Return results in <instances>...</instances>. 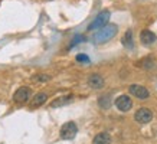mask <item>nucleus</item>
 <instances>
[{
	"instance_id": "1",
	"label": "nucleus",
	"mask_w": 157,
	"mask_h": 144,
	"mask_svg": "<svg viewBox=\"0 0 157 144\" xmlns=\"http://www.w3.org/2000/svg\"><path fill=\"white\" fill-rule=\"evenodd\" d=\"M117 32H118L117 25L108 23L107 26H104L102 29H100V30H98V32L95 33V36H94V42L98 43V45L108 42V40H111V39H113L115 35H117Z\"/></svg>"
},
{
	"instance_id": "2",
	"label": "nucleus",
	"mask_w": 157,
	"mask_h": 144,
	"mask_svg": "<svg viewBox=\"0 0 157 144\" xmlns=\"http://www.w3.org/2000/svg\"><path fill=\"white\" fill-rule=\"evenodd\" d=\"M109 16H111L109 10H102L100 14H97V17L90 23L88 30H100V29H102L104 26H107V25H108V20H109Z\"/></svg>"
},
{
	"instance_id": "3",
	"label": "nucleus",
	"mask_w": 157,
	"mask_h": 144,
	"mask_svg": "<svg viewBox=\"0 0 157 144\" xmlns=\"http://www.w3.org/2000/svg\"><path fill=\"white\" fill-rule=\"evenodd\" d=\"M78 133V127L74 121H68L61 127L59 130V135L62 140H72Z\"/></svg>"
},
{
	"instance_id": "4",
	"label": "nucleus",
	"mask_w": 157,
	"mask_h": 144,
	"mask_svg": "<svg viewBox=\"0 0 157 144\" xmlns=\"http://www.w3.org/2000/svg\"><path fill=\"white\" fill-rule=\"evenodd\" d=\"M114 105H115V108L118 111H121V112H128V111L133 108V101H131L130 95L123 94V95H120L115 98Z\"/></svg>"
},
{
	"instance_id": "5",
	"label": "nucleus",
	"mask_w": 157,
	"mask_h": 144,
	"mask_svg": "<svg viewBox=\"0 0 157 144\" xmlns=\"http://www.w3.org/2000/svg\"><path fill=\"white\" fill-rule=\"evenodd\" d=\"M30 97H32V89L29 86H20L14 91L13 101L16 104H25V102H28L30 100Z\"/></svg>"
},
{
	"instance_id": "6",
	"label": "nucleus",
	"mask_w": 157,
	"mask_h": 144,
	"mask_svg": "<svg viewBox=\"0 0 157 144\" xmlns=\"http://www.w3.org/2000/svg\"><path fill=\"white\" fill-rule=\"evenodd\" d=\"M128 92L133 97H136L137 100H148L150 98V91H148L146 86L143 85H138V84H133V85L128 86Z\"/></svg>"
},
{
	"instance_id": "7",
	"label": "nucleus",
	"mask_w": 157,
	"mask_h": 144,
	"mask_svg": "<svg viewBox=\"0 0 157 144\" xmlns=\"http://www.w3.org/2000/svg\"><path fill=\"white\" fill-rule=\"evenodd\" d=\"M134 120H136V123H138V124H141V125L148 124V123L153 120L151 110H148V108H146V107L138 108V110L136 111V114H134Z\"/></svg>"
},
{
	"instance_id": "8",
	"label": "nucleus",
	"mask_w": 157,
	"mask_h": 144,
	"mask_svg": "<svg viewBox=\"0 0 157 144\" xmlns=\"http://www.w3.org/2000/svg\"><path fill=\"white\" fill-rule=\"evenodd\" d=\"M88 86L92 88V89H102L105 85V79L102 78V75L100 74H92L88 77V81H86Z\"/></svg>"
},
{
	"instance_id": "9",
	"label": "nucleus",
	"mask_w": 157,
	"mask_h": 144,
	"mask_svg": "<svg viewBox=\"0 0 157 144\" xmlns=\"http://www.w3.org/2000/svg\"><path fill=\"white\" fill-rule=\"evenodd\" d=\"M72 101H74V95L72 94H67V95H62L59 98H55V100L49 104L51 108H58V107H63V105H68V104H71Z\"/></svg>"
},
{
	"instance_id": "10",
	"label": "nucleus",
	"mask_w": 157,
	"mask_h": 144,
	"mask_svg": "<svg viewBox=\"0 0 157 144\" xmlns=\"http://www.w3.org/2000/svg\"><path fill=\"white\" fill-rule=\"evenodd\" d=\"M140 40H141V43H143V45L150 46V45H153V43L157 40V36L153 33L151 30L144 29V30H141V33H140Z\"/></svg>"
},
{
	"instance_id": "11",
	"label": "nucleus",
	"mask_w": 157,
	"mask_h": 144,
	"mask_svg": "<svg viewBox=\"0 0 157 144\" xmlns=\"http://www.w3.org/2000/svg\"><path fill=\"white\" fill-rule=\"evenodd\" d=\"M46 100H48V94L46 92H38L36 95H33V98L30 101V107H33V108L35 107H40L46 102Z\"/></svg>"
},
{
	"instance_id": "12",
	"label": "nucleus",
	"mask_w": 157,
	"mask_h": 144,
	"mask_svg": "<svg viewBox=\"0 0 157 144\" xmlns=\"http://www.w3.org/2000/svg\"><path fill=\"white\" fill-rule=\"evenodd\" d=\"M92 144H111V135L108 133H98L92 138Z\"/></svg>"
},
{
	"instance_id": "13",
	"label": "nucleus",
	"mask_w": 157,
	"mask_h": 144,
	"mask_svg": "<svg viewBox=\"0 0 157 144\" xmlns=\"http://www.w3.org/2000/svg\"><path fill=\"white\" fill-rule=\"evenodd\" d=\"M121 43H123V46L124 48H127V49H133L134 46V42H133V32L131 30H127L125 33H124L123 39H121Z\"/></svg>"
},
{
	"instance_id": "14",
	"label": "nucleus",
	"mask_w": 157,
	"mask_h": 144,
	"mask_svg": "<svg viewBox=\"0 0 157 144\" xmlns=\"http://www.w3.org/2000/svg\"><path fill=\"white\" fill-rule=\"evenodd\" d=\"M51 79H52L51 75H48V74H42V72H39V74H36V75L32 77V81L36 82V84H46V82H49Z\"/></svg>"
},
{
	"instance_id": "15",
	"label": "nucleus",
	"mask_w": 157,
	"mask_h": 144,
	"mask_svg": "<svg viewBox=\"0 0 157 144\" xmlns=\"http://www.w3.org/2000/svg\"><path fill=\"white\" fill-rule=\"evenodd\" d=\"M98 104H100V107L102 108V110H107V108H109V105H111V97H109V95H102V97H100V100H98Z\"/></svg>"
},
{
	"instance_id": "16",
	"label": "nucleus",
	"mask_w": 157,
	"mask_h": 144,
	"mask_svg": "<svg viewBox=\"0 0 157 144\" xmlns=\"http://www.w3.org/2000/svg\"><path fill=\"white\" fill-rule=\"evenodd\" d=\"M75 59H76V62H79V63H88L90 62V56L85 55V53H78Z\"/></svg>"
}]
</instances>
